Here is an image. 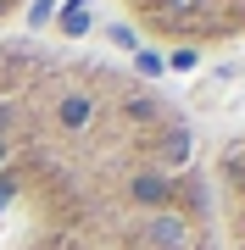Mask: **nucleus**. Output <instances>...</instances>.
Instances as JSON below:
<instances>
[{
  "label": "nucleus",
  "mask_w": 245,
  "mask_h": 250,
  "mask_svg": "<svg viewBox=\"0 0 245 250\" xmlns=\"http://www.w3.org/2000/svg\"><path fill=\"white\" fill-rule=\"evenodd\" d=\"M0 250H223L190 117L111 56L0 39Z\"/></svg>",
  "instance_id": "nucleus-1"
},
{
  "label": "nucleus",
  "mask_w": 245,
  "mask_h": 250,
  "mask_svg": "<svg viewBox=\"0 0 245 250\" xmlns=\"http://www.w3.org/2000/svg\"><path fill=\"white\" fill-rule=\"evenodd\" d=\"M22 6H28V0H0V28H6L11 17H17V11H22Z\"/></svg>",
  "instance_id": "nucleus-4"
},
{
  "label": "nucleus",
  "mask_w": 245,
  "mask_h": 250,
  "mask_svg": "<svg viewBox=\"0 0 245 250\" xmlns=\"http://www.w3.org/2000/svg\"><path fill=\"white\" fill-rule=\"evenodd\" d=\"M212 195H218L223 250H245V134L218 156V167H212Z\"/></svg>",
  "instance_id": "nucleus-3"
},
{
  "label": "nucleus",
  "mask_w": 245,
  "mask_h": 250,
  "mask_svg": "<svg viewBox=\"0 0 245 250\" xmlns=\"http://www.w3.org/2000/svg\"><path fill=\"white\" fill-rule=\"evenodd\" d=\"M117 6L156 45L212 50L245 39V0H117Z\"/></svg>",
  "instance_id": "nucleus-2"
}]
</instances>
